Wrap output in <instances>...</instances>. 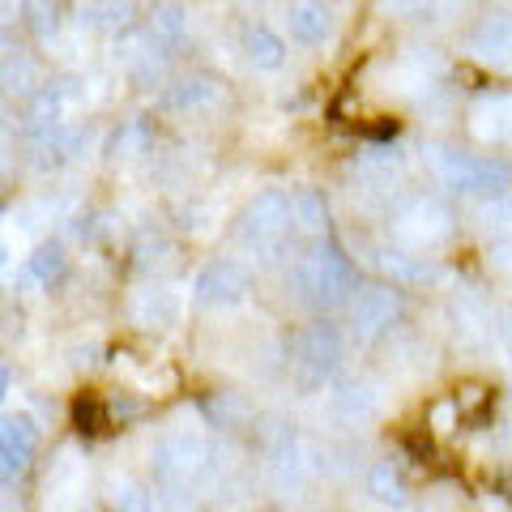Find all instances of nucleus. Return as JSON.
Segmentation results:
<instances>
[{
	"label": "nucleus",
	"instance_id": "f257e3e1",
	"mask_svg": "<svg viewBox=\"0 0 512 512\" xmlns=\"http://www.w3.org/2000/svg\"><path fill=\"white\" fill-rule=\"evenodd\" d=\"M295 286L299 299H308L312 308H342L359 295V274L333 239H320L295 261Z\"/></svg>",
	"mask_w": 512,
	"mask_h": 512
},
{
	"label": "nucleus",
	"instance_id": "f03ea898",
	"mask_svg": "<svg viewBox=\"0 0 512 512\" xmlns=\"http://www.w3.org/2000/svg\"><path fill=\"white\" fill-rule=\"evenodd\" d=\"M291 218L295 205L282 192H261L256 201H248V210L239 214V239L244 248H252L261 261H278L286 239H291Z\"/></svg>",
	"mask_w": 512,
	"mask_h": 512
},
{
	"label": "nucleus",
	"instance_id": "7ed1b4c3",
	"mask_svg": "<svg viewBox=\"0 0 512 512\" xmlns=\"http://www.w3.org/2000/svg\"><path fill=\"white\" fill-rule=\"evenodd\" d=\"M436 171L453 192H478V197H504L508 184H512L508 163H500V158L461 154V150H440Z\"/></svg>",
	"mask_w": 512,
	"mask_h": 512
},
{
	"label": "nucleus",
	"instance_id": "20e7f679",
	"mask_svg": "<svg viewBox=\"0 0 512 512\" xmlns=\"http://www.w3.org/2000/svg\"><path fill=\"white\" fill-rule=\"evenodd\" d=\"M338 359H342V338H338V329L333 325H312V329H303L299 338H295V380H299V389H320L333 372H338Z\"/></svg>",
	"mask_w": 512,
	"mask_h": 512
},
{
	"label": "nucleus",
	"instance_id": "39448f33",
	"mask_svg": "<svg viewBox=\"0 0 512 512\" xmlns=\"http://www.w3.org/2000/svg\"><path fill=\"white\" fill-rule=\"evenodd\" d=\"M248 286L252 278L239 261H210L192 282V299L205 303V308H231V303L248 295Z\"/></svg>",
	"mask_w": 512,
	"mask_h": 512
},
{
	"label": "nucleus",
	"instance_id": "423d86ee",
	"mask_svg": "<svg viewBox=\"0 0 512 512\" xmlns=\"http://www.w3.org/2000/svg\"><path fill=\"white\" fill-rule=\"evenodd\" d=\"M397 316H402V299H397V291H389V286H367V291L350 299V325H355L363 342H372L384 329H393Z\"/></svg>",
	"mask_w": 512,
	"mask_h": 512
},
{
	"label": "nucleus",
	"instance_id": "0eeeda50",
	"mask_svg": "<svg viewBox=\"0 0 512 512\" xmlns=\"http://www.w3.org/2000/svg\"><path fill=\"white\" fill-rule=\"evenodd\" d=\"M154 470H158V483L163 487H188L192 478L205 470V448L201 440H167L163 448L154 453Z\"/></svg>",
	"mask_w": 512,
	"mask_h": 512
},
{
	"label": "nucleus",
	"instance_id": "6e6552de",
	"mask_svg": "<svg viewBox=\"0 0 512 512\" xmlns=\"http://www.w3.org/2000/svg\"><path fill=\"white\" fill-rule=\"evenodd\" d=\"M35 448H39V431L26 414H9L0 423V470H5V478L26 474V466L35 461Z\"/></svg>",
	"mask_w": 512,
	"mask_h": 512
},
{
	"label": "nucleus",
	"instance_id": "1a4fd4ad",
	"mask_svg": "<svg viewBox=\"0 0 512 512\" xmlns=\"http://www.w3.org/2000/svg\"><path fill=\"white\" fill-rule=\"evenodd\" d=\"M470 47L487 64H495V69H508L512 64V13H491V18L478 22L470 35Z\"/></svg>",
	"mask_w": 512,
	"mask_h": 512
},
{
	"label": "nucleus",
	"instance_id": "9d476101",
	"mask_svg": "<svg viewBox=\"0 0 512 512\" xmlns=\"http://www.w3.org/2000/svg\"><path fill=\"white\" fill-rule=\"evenodd\" d=\"M286 26H291L295 43L316 47V43H325L333 18H329L325 0H291V9H286Z\"/></svg>",
	"mask_w": 512,
	"mask_h": 512
},
{
	"label": "nucleus",
	"instance_id": "9b49d317",
	"mask_svg": "<svg viewBox=\"0 0 512 512\" xmlns=\"http://www.w3.org/2000/svg\"><path fill=\"white\" fill-rule=\"evenodd\" d=\"M69 99H73V82H56V86L39 90L35 99H30V107H26L30 128H52V124H60V111H64V103H69Z\"/></svg>",
	"mask_w": 512,
	"mask_h": 512
},
{
	"label": "nucleus",
	"instance_id": "f8f14e48",
	"mask_svg": "<svg viewBox=\"0 0 512 512\" xmlns=\"http://www.w3.org/2000/svg\"><path fill=\"white\" fill-rule=\"evenodd\" d=\"M244 52L248 60L256 64V69H282V60H286V43L274 35V30H265V26H252L248 30V39H244Z\"/></svg>",
	"mask_w": 512,
	"mask_h": 512
},
{
	"label": "nucleus",
	"instance_id": "ddd939ff",
	"mask_svg": "<svg viewBox=\"0 0 512 512\" xmlns=\"http://www.w3.org/2000/svg\"><path fill=\"white\" fill-rule=\"evenodd\" d=\"M64 269H69V261H64V248L60 244H39L35 256L26 261V278H35L39 286L52 291L56 282H64Z\"/></svg>",
	"mask_w": 512,
	"mask_h": 512
},
{
	"label": "nucleus",
	"instance_id": "4468645a",
	"mask_svg": "<svg viewBox=\"0 0 512 512\" xmlns=\"http://www.w3.org/2000/svg\"><path fill=\"white\" fill-rule=\"evenodd\" d=\"M73 427L82 431V436H103L111 427V402H103L99 393H82L73 402Z\"/></svg>",
	"mask_w": 512,
	"mask_h": 512
},
{
	"label": "nucleus",
	"instance_id": "2eb2a0df",
	"mask_svg": "<svg viewBox=\"0 0 512 512\" xmlns=\"http://www.w3.org/2000/svg\"><path fill=\"white\" fill-rule=\"evenodd\" d=\"M128 18H133L128 0H86L82 5V26H94V30H124Z\"/></svg>",
	"mask_w": 512,
	"mask_h": 512
},
{
	"label": "nucleus",
	"instance_id": "dca6fc26",
	"mask_svg": "<svg viewBox=\"0 0 512 512\" xmlns=\"http://www.w3.org/2000/svg\"><path fill=\"white\" fill-rule=\"evenodd\" d=\"M367 491L376 495L380 504H406V478L393 470V461H380V466H372V474H367Z\"/></svg>",
	"mask_w": 512,
	"mask_h": 512
},
{
	"label": "nucleus",
	"instance_id": "f3484780",
	"mask_svg": "<svg viewBox=\"0 0 512 512\" xmlns=\"http://www.w3.org/2000/svg\"><path fill=\"white\" fill-rule=\"evenodd\" d=\"M146 35H150V43H158V47H175V43L184 39V9H180V5L154 9V18H150V26H146Z\"/></svg>",
	"mask_w": 512,
	"mask_h": 512
},
{
	"label": "nucleus",
	"instance_id": "a211bd4d",
	"mask_svg": "<svg viewBox=\"0 0 512 512\" xmlns=\"http://www.w3.org/2000/svg\"><path fill=\"white\" fill-rule=\"evenodd\" d=\"M457 410H461V423L470 427H483L491 419V393L483 389V384H466V389H457Z\"/></svg>",
	"mask_w": 512,
	"mask_h": 512
},
{
	"label": "nucleus",
	"instance_id": "6ab92c4d",
	"mask_svg": "<svg viewBox=\"0 0 512 512\" xmlns=\"http://www.w3.org/2000/svg\"><path fill=\"white\" fill-rule=\"evenodd\" d=\"M22 22H26V30H30L35 39H52L56 26H60L56 0H22Z\"/></svg>",
	"mask_w": 512,
	"mask_h": 512
},
{
	"label": "nucleus",
	"instance_id": "aec40b11",
	"mask_svg": "<svg viewBox=\"0 0 512 512\" xmlns=\"http://www.w3.org/2000/svg\"><path fill=\"white\" fill-rule=\"evenodd\" d=\"M291 205H295V222H299L303 231H325V222H329V205H325V197H320L316 188H303Z\"/></svg>",
	"mask_w": 512,
	"mask_h": 512
},
{
	"label": "nucleus",
	"instance_id": "412c9836",
	"mask_svg": "<svg viewBox=\"0 0 512 512\" xmlns=\"http://www.w3.org/2000/svg\"><path fill=\"white\" fill-rule=\"evenodd\" d=\"M376 265L384 269V274H393L397 282H423L427 278V269L414 261V256H406V252H380Z\"/></svg>",
	"mask_w": 512,
	"mask_h": 512
},
{
	"label": "nucleus",
	"instance_id": "4be33fe9",
	"mask_svg": "<svg viewBox=\"0 0 512 512\" xmlns=\"http://www.w3.org/2000/svg\"><path fill=\"white\" fill-rule=\"evenodd\" d=\"M5 86L9 90H18V94H26L30 86H35V64H30L26 56H5Z\"/></svg>",
	"mask_w": 512,
	"mask_h": 512
},
{
	"label": "nucleus",
	"instance_id": "5701e85b",
	"mask_svg": "<svg viewBox=\"0 0 512 512\" xmlns=\"http://www.w3.org/2000/svg\"><path fill=\"white\" fill-rule=\"evenodd\" d=\"M116 512H154V500L141 487L133 483H120L116 487Z\"/></svg>",
	"mask_w": 512,
	"mask_h": 512
},
{
	"label": "nucleus",
	"instance_id": "b1692460",
	"mask_svg": "<svg viewBox=\"0 0 512 512\" xmlns=\"http://www.w3.org/2000/svg\"><path fill=\"white\" fill-rule=\"evenodd\" d=\"M210 99V82H180V90L167 94V107H192Z\"/></svg>",
	"mask_w": 512,
	"mask_h": 512
},
{
	"label": "nucleus",
	"instance_id": "393cba45",
	"mask_svg": "<svg viewBox=\"0 0 512 512\" xmlns=\"http://www.w3.org/2000/svg\"><path fill=\"white\" fill-rule=\"evenodd\" d=\"M406 448L414 457H423V461H431V440H423L419 431H414V436H406Z\"/></svg>",
	"mask_w": 512,
	"mask_h": 512
},
{
	"label": "nucleus",
	"instance_id": "a878e982",
	"mask_svg": "<svg viewBox=\"0 0 512 512\" xmlns=\"http://www.w3.org/2000/svg\"><path fill=\"white\" fill-rule=\"evenodd\" d=\"M367 137H372V141H384V137H397V120H384V124H376V128H367Z\"/></svg>",
	"mask_w": 512,
	"mask_h": 512
},
{
	"label": "nucleus",
	"instance_id": "bb28decb",
	"mask_svg": "<svg viewBox=\"0 0 512 512\" xmlns=\"http://www.w3.org/2000/svg\"><path fill=\"white\" fill-rule=\"evenodd\" d=\"M495 491H500V495H504V500L512 504V478H500V483H495Z\"/></svg>",
	"mask_w": 512,
	"mask_h": 512
}]
</instances>
